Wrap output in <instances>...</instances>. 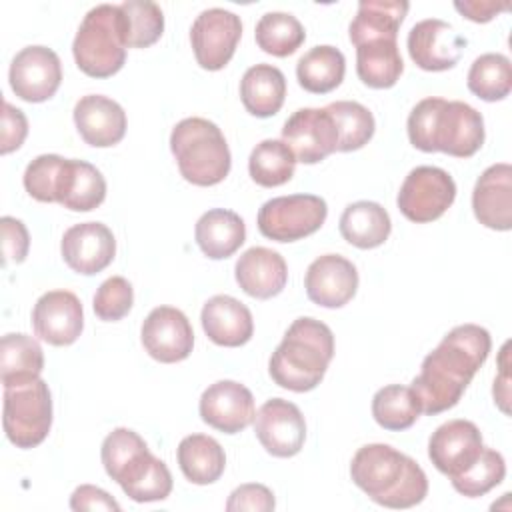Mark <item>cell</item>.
I'll use <instances>...</instances> for the list:
<instances>
[{
	"label": "cell",
	"instance_id": "obj_1",
	"mask_svg": "<svg viewBox=\"0 0 512 512\" xmlns=\"http://www.w3.org/2000/svg\"><path fill=\"white\" fill-rule=\"evenodd\" d=\"M492 340L486 328L478 324H460L452 328L440 344L422 360L420 374L410 388L428 416L454 408L478 368L486 362Z\"/></svg>",
	"mask_w": 512,
	"mask_h": 512
},
{
	"label": "cell",
	"instance_id": "obj_2",
	"mask_svg": "<svg viewBox=\"0 0 512 512\" xmlns=\"http://www.w3.org/2000/svg\"><path fill=\"white\" fill-rule=\"evenodd\" d=\"M352 482L376 504L412 508L428 494V478L410 456L388 444H366L350 462Z\"/></svg>",
	"mask_w": 512,
	"mask_h": 512
},
{
	"label": "cell",
	"instance_id": "obj_3",
	"mask_svg": "<svg viewBox=\"0 0 512 512\" xmlns=\"http://www.w3.org/2000/svg\"><path fill=\"white\" fill-rule=\"evenodd\" d=\"M410 144L422 152H444L456 158L474 156L484 144V118L466 102L424 98L408 116Z\"/></svg>",
	"mask_w": 512,
	"mask_h": 512
},
{
	"label": "cell",
	"instance_id": "obj_4",
	"mask_svg": "<svg viewBox=\"0 0 512 512\" xmlns=\"http://www.w3.org/2000/svg\"><path fill=\"white\" fill-rule=\"evenodd\" d=\"M334 356L332 330L310 316L296 318L270 356V378L286 390H314Z\"/></svg>",
	"mask_w": 512,
	"mask_h": 512
},
{
	"label": "cell",
	"instance_id": "obj_5",
	"mask_svg": "<svg viewBox=\"0 0 512 512\" xmlns=\"http://www.w3.org/2000/svg\"><path fill=\"white\" fill-rule=\"evenodd\" d=\"M170 150L186 182L196 186L220 184L232 166L222 130L206 118H184L170 134Z\"/></svg>",
	"mask_w": 512,
	"mask_h": 512
},
{
	"label": "cell",
	"instance_id": "obj_6",
	"mask_svg": "<svg viewBox=\"0 0 512 512\" xmlns=\"http://www.w3.org/2000/svg\"><path fill=\"white\" fill-rule=\"evenodd\" d=\"M72 54L76 66L86 76L108 78L116 74L126 62L124 24L120 6H94L84 16L74 36Z\"/></svg>",
	"mask_w": 512,
	"mask_h": 512
},
{
	"label": "cell",
	"instance_id": "obj_7",
	"mask_svg": "<svg viewBox=\"0 0 512 512\" xmlns=\"http://www.w3.org/2000/svg\"><path fill=\"white\" fill-rule=\"evenodd\" d=\"M6 438L16 448H34L44 442L52 426V396L42 378L4 388Z\"/></svg>",
	"mask_w": 512,
	"mask_h": 512
},
{
	"label": "cell",
	"instance_id": "obj_8",
	"mask_svg": "<svg viewBox=\"0 0 512 512\" xmlns=\"http://www.w3.org/2000/svg\"><path fill=\"white\" fill-rule=\"evenodd\" d=\"M328 216L326 200L314 194L278 196L258 210V230L276 242L302 240L324 224Z\"/></svg>",
	"mask_w": 512,
	"mask_h": 512
},
{
	"label": "cell",
	"instance_id": "obj_9",
	"mask_svg": "<svg viewBox=\"0 0 512 512\" xmlns=\"http://www.w3.org/2000/svg\"><path fill=\"white\" fill-rule=\"evenodd\" d=\"M454 178L436 166H418L408 172L400 186L398 210L416 224L438 220L454 202Z\"/></svg>",
	"mask_w": 512,
	"mask_h": 512
},
{
	"label": "cell",
	"instance_id": "obj_10",
	"mask_svg": "<svg viewBox=\"0 0 512 512\" xmlns=\"http://www.w3.org/2000/svg\"><path fill=\"white\" fill-rule=\"evenodd\" d=\"M242 36V22L230 10L208 8L200 12L190 28L196 62L204 70H222L234 56Z\"/></svg>",
	"mask_w": 512,
	"mask_h": 512
},
{
	"label": "cell",
	"instance_id": "obj_11",
	"mask_svg": "<svg viewBox=\"0 0 512 512\" xmlns=\"http://www.w3.org/2000/svg\"><path fill=\"white\" fill-rule=\"evenodd\" d=\"M254 432L268 454L290 458L304 446L306 422L294 402L272 398L258 408L254 416Z\"/></svg>",
	"mask_w": 512,
	"mask_h": 512
},
{
	"label": "cell",
	"instance_id": "obj_12",
	"mask_svg": "<svg viewBox=\"0 0 512 512\" xmlns=\"http://www.w3.org/2000/svg\"><path fill=\"white\" fill-rule=\"evenodd\" d=\"M12 92L26 102H44L56 94L62 82L58 54L46 46L22 48L8 72Z\"/></svg>",
	"mask_w": 512,
	"mask_h": 512
},
{
	"label": "cell",
	"instance_id": "obj_13",
	"mask_svg": "<svg viewBox=\"0 0 512 512\" xmlns=\"http://www.w3.org/2000/svg\"><path fill=\"white\" fill-rule=\"evenodd\" d=\"M282 142L296 160L316 164L336 152L338 130L326 108H300L284 122Z\"/></svg>",
	"mask_w": 512,
	"mask_h": 512
},
{
	"label": "cell",
	"instance_id": "obj_14",
	"mask_svg": "<svg viewBox=\"0 0 512 512\" xmlns=\"http://www.w3.org/2000/svg\"><path fill=\"white\" fill-rule=\"evenodd\" d=\"M144 350L162 364L182 362L194 346V332L186 314L172 306L154 308L140 330Z\"/></svg>",
	"mask_w": 512,
	"mask_h": 512
},
{
	"label": "cell",
	"instance_id": "obj_15",
	"mask_svg": "<svg viewBox=\"0 0 512 512\" xmlns=\"http://www.w3.org/2000/svg\"><path fill=\"white\" fill-rule=\"evenodd\" d=\"M466 38L460 36L448 22L428 18L414 24L408 32V54L412 62L426 72L450 70L458 64Z\"/></svg>",
	"mask_w": 512,
	"mask_h": 512
},
{
	"label": "cell",
	"instance_id": "obj_16",
	"mask_svg": "<svg viewBox=\"0 0 512 512\" xmlns=\"http://www.w3.org/2000/svg\"><path fill=\"white\" fill-rule=\"evenodd\" d=\"M32 326L40 340L52 346H70L84 328V312L78 296L70 290L42 294L32 310Z\"/></svg>",
	"mask_w": 512,
	"mask_h": 512
},
{
	"label": "cell",
	"instance_id": "obj_17",
	"mask_svg": "<svg viewBox=\"0 0 512 512\" xmlns=\"http://www.w3.org/2000/svg\"><path fill=\"white\" fill-rule=\"evenodd\" d=\"M200 418L224 432L236 434L254 422V396L252 392L234 380H218L210 384L200 396Z\"/></svg>",
	"mask_w": 512,
	"mask_h": 512
},
{
	"label": "cell",
	"instance_id": "obj_18",
	"mask_svg": "<svg viewBox=\"0 0 512 512\" xmlns=\"http://www.w3.org/2000/svg\"><path fill=\"white\" fill-rule=\"evenodd\" d=\"M482 450V434L470 420H450L438 426L428 442V458L436 470L450 478L470 468Z\"/></svg>",
	"mask_w": 512,
	"mask_h": 512
},
{
	"label": "cell",
	"instance_id": "obj_19",
	"mask_svg": "<svg viewBox=\"0 0 512 512\" xmlns=\"http://www.w3.org/2000/svg\"><path fill=\"white\" fill-rule=\"evenodd\" d=\"M60 252L70 270L92 276L114 260L116 240L106 224L80 222L64 232Z\"/></svg>",
	"mask_w": 512,
	"mask_h": 512
},
{
	"label": "cell",
	"instance_id": "obj_20",
	"mask_svg": "<svg viewBox=\"0 0 512 512\" xmlns=\"http://www.w3.org/2000/svg\"><path fill=\"white\" fill-rule=\"evenodd\" d=\"M304 288L314 304L324 308H340L356 294V266L340 254L318 256L306 270Z\"/></svg>",
	"mask_w": 512,
	"mask_h": 512
},
{
	"label": "cell",
	"instance_id": "obj_21",
	"mask_svg": "<svg viewBox=\"0 0 512 512\" xmlns=\"http://www.w3.org/2000/svg\"><path fill=\"white\" fill-rule=\"evenodd\" d=\"M472 210L480 224L492 230L512 228V166L506 162L486 168L474 184Z\"/></svg>",
	"mask_w": 512,
	"mask_h": 512
},
{
	"label": "cell",
	"instance_id": "obj_22",
	"mask_svg": "<svg viewBox=\"0 0 512 512\" xmlns=\"http://www.w3.org/2000/svg\"><path fill=\"white\" fill-rule=\"evenodd\" d=\"M74 124L86 144L94 148H108L124 138L126 112L108 96L88 94L74 106Z\"/></svg>",
	"mask_w": 512,
	"mask_h": 512
},
{
	"label": "cell",
	"instance_id": "obj_23",
	"mask_svg": "<svg viewBox=\"0 0 512 512\" xmlns=\"http://www.w3.org/2000/svg\"><path fill=\"white\" fill-rule=\"evenodd\" d=\"M234 276L248 296L268 300L284 290L288 282V266L276 250L254 246L238 258Z\"/></svg>",
	"mask_w": 512,
	"mask_h": 512
},
{
	"label": "cell",
	"instance_id": "obj_24",
	"mask_svg": "<svg viewBox=\"0 0 512 512\" xmlns=\"http://www.w3.org/2000/svg\"><path fill=\"white\" fill-rule=\"evenodd\" d=\"M200 320L206 336L218 346L238 348L254 334V320L248 306L226 294L212 296L204 304Z\"/></svg>",
	"mask_w": 512,
	"mask_h": 512
},
{
	"label": "cell",
	"instance_id": "obj_25",
	"mask_svg": "<svg viewBox=\"0 0 512 512\" xmlns=\"http://www.w3.org/2000/svg\"><path fill=\"white\" fill-rule=\"evenodd\" d=\"M134 502L164 500L172 492V474L168 466L148 448L134 454L112 478Z\"/></svg>",
	"mask_w": 512,
	"mask_h": 512
},
{
	"label": "cell",
	"instance_id": "obj_26",
	"mask_svg": "<svg viewBox=\"0 0 512 512\" xmlns=\"http://www.w3.org/2000/svg\"><path fill=\"white\" fill-rule=\"evenodd\" d=\"M106 198V180L102 172L84 160L66 158L58 184L56 202L72 212H90Z\"/></svg>",
	"mask_w": 512,
	"mask_h": 512
},
{
	"label": "cell",
	"instance_id": "obj_27",
	"mask_svg": "<svg viewBox=\"0 0 512 512\" xmlns=\"http://www.w3.org/2000/svg\"><path fill=\"white\" fill-rule=\"evenodd\" d=\"M194 238L204 256L212 260H222L232 256L244 244L246 226L236 212L212 208L198 218Z\"/></svg>",
	"mask_w": 512,
	"mask_h": 512
},
{
	"label": "cell",
	"instance_id": "obj_28",
	"mask_svg": "<svg viewBox=\"0 0 512 512\" xmlns=\"http://www.w3.org/2000/svg\"><path fill=\"white\" fill-rule=\"evenodd\" d=\"M410 4L404 0H362L350 22L348 34L354 46L368 40H396Z\"/></svg>",
	"mask_w": 512,
	"mask_h": 512
},
{
	"label": "cell",
	"instance_id": "obj_29",
	"mask_svg": "<svg viewBox=\"0 0 512 512\" xmlns=\"http://www.w3.org/2000/svg\"><path fill=\"white\" fill-rule=\"evenodd\" d=\"M286 96V78L272 64H256L248 68L240 80V98L244 108L256 118L274 116Z\"/></svg>",
	"mask_w": 512,
	"mask_h": 512
},
{
	"label": "cell",
	"instance_id": "obj_30",
	"mask_svg": "<svg viewBox=\"0 0 512 512\" xmlns=\"http://www.w3.org/2000/svg\"><path fill=\"white\" fill-rule=\"evenodd\" d=\"M392 222L388 212L370 200H358L344 208L340 216L342 238L362 250L376 248L384 244L390 236Z\"/></svg>",
	"mask_w": 512,
	"mask_h": 512
},
{
	"label": "cell",
	"instance_id": "obj_31",
	"mask_svg": "<svg viewBox=\"0 0 512 512\" xmlns=\"http://www.w3.org/2000/svg\"><path fill=\"white\" fill-rule=\"evenodd\" d=\"M176 458L186 480L198 486L216 482L226 468L224 448L206 434H190L182 438Z\"/></svg>",
	"mask_w": 512,
	"mask_h": 512
},
{
	"label": "cell",
	"instance_id": "obj_32",
	"mask_svg": "<svg viewBox=\"0 0 512 512\" xmlns=\"http://www.w3.org/2000/svg\"><path fill=\"white\" fill-rule=\"evenodd\" d=\"M404 70L396 40H368L356 46V74L376 90L392 88Z\"/></svg>",
	"mask_w": 512,
	"mask_h": 512
},
{
	"label": "cell",
	"instance_id": "obj_33",
	"mask_svg": "<svg viewBox=\"0 0 512 512\" xmlns=\"http://www.w3.org/2000/svg\"><path fill=\"white\" fill-rule=\"evenodd\" d=\"M44 352L28 334H4L0 340V376L4 388L40 378Z\"/></svg>",
	"mask_w": 512,
	"mask_h": 512
},
{
	"label": "cell",
	"instance_id": "obj_34",
	"mask_svg": "<svg viewBox=\"0 0 512 512\" xmlns=\"http://www.w3.org/2000/svg\"><path fill=\"white\" fill-rule=\"evenodd\" d=\"M344 54L328 44L310 48L296 64L298 84L312 94H328L344 80Z\"/></svg>",
	"mask_w": 512,
	"mask_h": 512
},
{
	"label": "cell",
	"instance_id": "obj_35",
	"mask_svg": "<svg viewBox=\"0 0 512 512\" xmlns=\"http://www.w3.org/2000/svg\"><path fill=\"white\" fill-rule=\"evenodd\" d=\"M296 156L282 140H262L248 158V172L258 186L274 188L286 184L294 176Z\"/></svg>",
	"mask_w": 512,
	"mask_h": 512
},
{
	"label": "cell",
	"instance_id": "obj_36",
	"mask_svg": "<svg viewBox=\"0 0 512 512\" xmlns=\"http://www.w3.org/2000/svg\"><path fill=\"white\" fill-rule=\"evenodd\" d=\"M420 412V400L410 386L390 384L372 398V416L384 430H406L418 420Z\"/></svg>",
	"mask_w": 512,
	"mask_h": 512
},
{
	"label": "cell",
	"instance_id": "obj_37",
	"mask_svg": "<svg viewBox=\"0 0 512 512\" xmlns=\"http://www.w3.org/2000/svg\"><path fill=\"white\" fill-rule=\"evenodd\" d=\"M338 130V152H352L362 148L374 136V116L360 102L336 100L326 106Z\"/></svg>",
	"mask_w": 512,
	"mask_h": 512
},
{
	"label": "cell",
	"instance_id": "obj_38",
	"mask_svg": "<svg viewBox=\"0 0 512 512\" xmlns=\"http://www.w3.org/2000/svg\"><path fill=\"white\" fill-rule=\"evenodd\" d=\"M468 88L486 102L504 100L512 90V66L504 54L478 56L468 70Z\"/></svg>",
	"mask_w": 512,
	"mask_h": 512
},
{
	"label": "cell",
	"instance_id": "obj_39",
	"mask_svg": "<svg viewBox=\"0 0 512 512\" xmlns=\"http://www.w3.org/2000/svg\"><path fill=\"white\" fill-rule=\"evenodd\" d=\"M254 36L258 48L266 54L286 58L302 46L306 32L296 16L286 12H268L258 20Z\"/></svg>",
	"mask_w": 512,
	"mask_h": 512
},
{
	"label": "cell",
	"instance_id": "obj_40",
	"mask_svg": "<svg viewBox=\"0 0 512 512\" xmlns=\"http://www.w3.org/2000/svg\"><path fill=\"white\" fill-rule=\"evenodd\" d=\"M126 48H148L164 32V14L156 2L126 0L120 4Z\"/></svg>",
	"mask_w": 512,
	"mask_h": 512
},
{
	"label": "cell",
	"instance_id": "obj_41",
	"mask_svg": "<svg viewBox=\"0 0 512 512\" xmlns=\"http://www.w3.org/2000/svg\"><path fill=\"white\" fill-rule=\"evenodd\" d=\"M506 476V462L500 452L486 448L478 456V460L466 468L462 474L450 478L452 486L458 494L468 498H478L498 486Z\"/></svg>",
	"mask_w": 512,
	"mask_h": 512
},
{
	"label": "cell",
	"instance_id": "obj_42",
	"mask_svg": "<svg viewBox=\"0 0 512 512\" xmlns=\"http://www.w3.org/2000/svg\"><path fill=\"white\" fill-rule=\"evenodd\" d=\"M66 158L58 154L36 156L24 170V188L38 202H56L60 174Z\"/></svg>",
	"mask_w": 512,
	"mask_h": 512
},
{
	"label": "cell",
	"instance_id": "obj_43",
	"mask_svg": "<svg viewBox=\"0 0 512 512\" xmlns=\"http://www.w3.org/2000/svg\"><path fill=\"white\" fill-rule=\"evenodd\" d=\"M134 304L132 284L122 276H112L100 284L94 294V314L104 322L122 320Z\"/></svg>",
	"mask_w": 512,
	"mask_h": 512
},
{
	"label": "cell",
	"instance_id": "obj_44",
	"mask_svg": "<svg viewBox=\"0 0 512 512\" xmlns=\"http://www.w3.org/2000/svg\"><path fill=\"white\" fill-rule=\"evenodd\" d=\"M148 448L146 442L130 428H116L112 430L104 442H102V450H100V456H102V464H104V470L110 478L116 476V472L134 456L138 454L140 450Z\"/></svg>",
	"mask_w": 512,
	"mask_h": 512
},
{
	"label": "cell",
	"instance_id": "obj_45",
	"mask_svg": "<svg viewBox=\"0 0 512 512\" xmlns=\"http://www.w3.org/2000/svg\"><path fill=\"white\" fill-rule=\"evenodd\" d=\"M274 506H276L274 494L264 484H242L236 490H232L226 502L228 512H240V510L270 512L274 510Z\"/></svg>",
	"mask_w": 512,
	"mask_h": 512
},
{
	"label": "cell",
	"instance_id": "obj_46",
	"mask_svg": "<svg viewBox=\"0 0 512 512\" xmlns=\"http://www.w3.org/2000/svg\"><path fill=\"white\" fill-rule=\"evenodd\" d=\"M0 230H2V250H4V264L8 262H24L30 246V236L22 220L12 216L0 218Z\"/></svg>",
	"mask_w": 512,
	"mask_h": 512
},
{
	"label": "cell",
	"instance_id": "obj_47",
	"mask_svg": "<svg viewBox=\"0 0 512 512\" xmlns=\"http://www.w3.org/2000/svg\"><path fill=\"white\" fill-rule=\"evenodd\" d=\"M28 134V120L24 112L10 102L2 104V136H0V152L10 154L18 150Z\"/></svg>",
	"mask_w": 512,
	"mask_h": 512
},
{
	"label": "cell",
	"instance_id": "obj_48",
	"mask_svg": "<svg viewBox=\"0 0 512 512\" xmlns=\"http://www.w3.org/2000/svg\"><path fill=\"white\" fill-rule=\"evenodd\" d=\"M72 510H120V504L102 488L92 484L78 486L70 496Z\"/></svg>",
	"mask_w": 512,
	"mask_h": 512
},
{
	"label": "cell",
	"instance_id": "obj_49",
	"mask_svg": "<svg viewBox=\"0 0 512 512\" xmlns=\"http://www.w3.org/2000/svg\"><path fill=\"white\" fill-rule=\"evenodd\" d=\"M454 8L472 22H490L496 14L510 8L508 2H492V0H468V2H454Z\"/></svg>",
	"mask_w": 512,
	"mask_h": 512
}]
</instances>
